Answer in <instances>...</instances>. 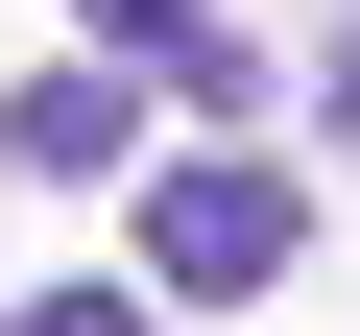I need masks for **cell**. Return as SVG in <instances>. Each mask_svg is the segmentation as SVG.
Segmentation results:
<instances>
[{
	"label": "cell",
	"instance_id": "6da1fadb",
	"mask_svg": "<svg viewBox=\"0 0 360 336\" xmlns=\"http://www.w3.org/2000/svg\"><path fill=\"white\" fill-rule=\"evenodd\" d=\"M288 240H312V193H288L264 144L144 168V288H168V312H240V288H288Z\"/></svg>",
	"mask_w": 360,
	"mask_h": 336
},
{
	"label": "cell",
	"instance_id": "7a4b0ae2",
	"mask_svg": "<svg viewBox=\"0 0 360 336\" xmlns=\"http://www.w3.org/2000/svg\"><path fill=\"white\" fill-rule=\"evenodd\" d=\"M0 144H25L49 193H96V168H144V72H120V49H72V72H49L25 120H0Z\"/></svg>",
	"mask_w": 360,
	"mask_h": 336
},
{
	"label": "cell",
	"instance_id": "3957f363",
	"mask_svg": "<svg viewBox=\"0 0 360 336\" xmlns=\"http://www.w3.org/2000/svg\"><path fill=\"white\" fill-rule=\"evenodd\" d=\"M96 49H120V72H168V96H264V49L217 25V0H96Z\"/></svg>",
	"mask_w": 360,
	"mask_h": 336
},
{
	"label": "cell",
	"instance_id": "277c9868",
	"mask_svg": "<svg viewBox=\"0 0 360 336\" xmlns=\"http://www.w3.org/2000/svg\"><path fill=\"white\" fill-rule=\"evenodd\" d=\"M0 336H144V312H120V288H25Z\"/></svg>",
	"mask_w": 360,
	"mask_h": 336
},
{
	"label": "cell",
	"instance_id": "5b68a950",
	"mask_svg": "<svg viewBox=\"0 0 360 336\" xmlns=\"http://www.w3.org/2000/svg\"><path fill=\"white\" fill-rule=\"evenodd\" d=\"M336 144H360V25H336Z\"/></svg>",
	"mask_w": 360,
	"mask_h": 336
}]
</instances>
